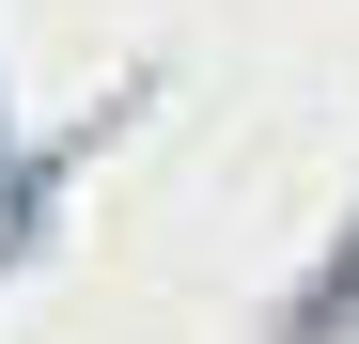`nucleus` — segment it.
<instances>
[{
	"label": "nucleus",
	"instance_id": "obj_1",
	"mask_svg": "<svg viewBox=\"0 0 359 344\" xmlns=\"http://www.w3.org/2000/svg\"><path fill=\"white\" fill-rule=\"evenodd\" d=\"M344 282H359V251H344ZM344 282H328V298H344Z\"/></svg>",
	"mask_w": 359,
	"mask_h": 344
}]
</instances>
